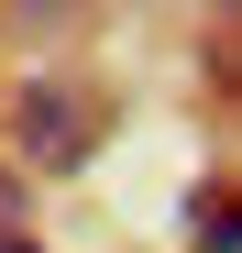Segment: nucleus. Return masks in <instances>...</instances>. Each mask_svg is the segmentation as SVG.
I'll list each match as a JSON object with an SVG mask.
<instances>
[{
  "mask_svg": "<svg viewBox=\"0 0 242 253\" xmlns=\"http://www.w3.org/2000/svg\"><path fill=\"white\" fill-rule=\"evenodd\" d=\"M11 121H22V154H33V165H77V154L99 143V99H88V88H55V77H33Z\"/></svg>",
  "mask_w": 242,
  "mask_h": 253,
  "instance_id": "obj_1",
  "label": "nucleus"
},
{
  "mask_svg": "<svg viewBox=\"0 0 242 253\" xmlns=\"http://www.w3.org/2000/svg\"><path fill=\"white\" fill-rule=\"evenodd\" d=\"M187 220H198V231H187L198 253H242V187H231V176H209V187L187 198Z\"/></svg>",
  "mask_w": 242,
  "mask_h": 253,
  "instance_id": "obj_2",
  "label": "nucleus"
},
{
  "mask_svg": "<svg viewBox=\"0 0 242 253\" xmlns=\"http://www.w3.org/2000/svg\"><path fill=\"white\" fill-rule=\"evenodd\" d=\"M11 220H22V187H11V176H0V231H11Z\"/></svg>",
  "mask_w": 242,
  "mask_h": 253,
  "instance_id": "obj_3",
  "label": "nucleus"
}]
</instances>
